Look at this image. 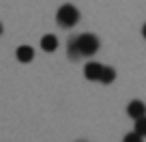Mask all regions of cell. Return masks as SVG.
<instances>
[{
    "instance_id": "obj_8",
    "label": "cell",
    "mask_w": 146,
    "mask_h": 142,
    "mask_svg": "<svg viewBox=\"0 0 146 142\" xmlns=\"http://www.w3.org/2000/svg\"><path fill=\"white\" fill-rule=\"evenodd\" d=\"M69 58H71V60L82 58V54H80V47H78V37L69 39Z\"/></svg>"
},
{
    "instance_id": "obj_7",
    "label": "cell",
    "mask_w": 146,
    "mask_h": 142,
    "mask_svg": "<svg viewBox=\"0 0 146 142\" xmlns=\"http://www.w3.org/2000/svg\"><path fill=\"white\" fill-rule=\"evenodd\" d=\"M114 80H116V69L114 67H105V65H103V71H101L99 82L101 84H112Z\"/></svg>"
},
{
    "instance_id": "obj_3",
    "label": "cell",
    "mask_w": 146,
    "mask_h": 142,
    "mask_svg": "<svg viewBox=\"0 0 146 142\" xmlns=\"http://www.w3.org/2000/svg\"><path fill=\"white\" fill-rule=\"evenodd\" d=\"M101 71H103V65L101 63H86V67H84V78L90 80V82H99Z\"/></svg>"
},
{
    "instance_id": "obj_5",
    "label": "cell",
    "mask_w": 146,
    "mask_h": 142,
    "mask_svg": "<svg viewBox=\"0 0 146 142\" xmlns=\"http://www.w3.org/2000/svg\"><path fill=\"white\" fill-rule=\"evenodd\" d=\"M15 56H17V60L19 63H32L35 60V50H32L30 45H19L17 50H15Z\"/></svg>"
},
{
    "instance_id": "obj_10",
    "label": "cell",
    "mask_w": 146,
    "mask_h": 142,
    "mask_svg": "<svg viewBox=\"0 0 146 142\" xmlns=\"http://www.w3.org/2000/svg\"><path fill=\"white\" fill-rule=\"evenodd\" d=\"M123 142H144V136H140V133L133 129L131 133H127V136L123 138Z\"/></svg>"
},
{
    "instance_id": "obj_1",
    "label": "cell",
    "mask_w": 146,
    "mask_h": 142,
    "mask_svg": "<svg viewBox=\"0 0 146 142\" xmlns=\"http://www.w3.org/2000/svg\"><path fill=\"white\" fill-rule=\"evenodd\" d=\"M56 22H58V26H62V28H73L80 22V11L73 5H62L58 9V13H56Z\"/></svg>"
},
{
    "instance_id": "obj_6",
    "label": "cell",
    "mask_w": 146,
    "mask_h": 142,
    "mask_svg": "<svg viewBox=\"0 0 146 142\" xmlns=\"http://www.w3.org/2000/svg\"><path fill=\"white\" fill-rule=\"evenodd\" d=\"M41 50L43 52H56L58 50V37L56 35H43L41 37Z\"/></svg>"
},
{
    "instance_id": "obj_2",
    "label": "cell",
    "mask_w": 146,
    "mask_h": 142,
    "mask_svg": "<svg viewBox=\"0 0 146 142\" xmlns=\"http://www.w3.org/2000/svg\"><path fill=\"white\" fill-rule=\"evenodd\" d=\"M78 47L82 56H95L97 50H99V39L92 32H84V35H78Z\"/></svg>"
},
{
    "instance_id": "obj_12",
    "label": "cell",
    "mask_w": 146,
    "mask_h": 142,
    "mask_svg": "<svg viewBox=\"0 0 146 142\" xmlns=\"http://www.w3.org/2000/svg\"><path fill=\"white\" fill-rule=\"evenodd\" d=\"M0 35H2V24H0Z\"/></svg>"
},
{
    "instance_id": "obj_4",
    "label": "cell",
    "mask_w": 146,
    "mask_h": 142,
    "mask_svg": "<svg viewBox=\"0 0 146 142\" xmlns=\"http://www.w3.org/2000/svg\"><path fill=\"white\" fill-rule=\"evenodd\" d=\"M127 114L131 116L133 121H135V119H142V116H146V103H144V101H140V99H133L131 103L127 105Z\"/></svg>"
},
{
    "instance_id": "obj_13",
    "label": "cell",
    "mask_w": 146,
    "mask_h": 142,
    "mask_svg": "<svg viewBox=\"0 0 146 142\" xmlns=\"http://www.w3.org/2000/svg\"><path fill=\"white\" fill-rule=\"evenodd\" d=\"M80 142H84V140H80Z\"/></svg>"
},
{
    "instance_id": "obj_11",
    "label": "cell",
    "mask_w": 146,
    "mask_h": 142,
    "mask_svg": "<svg viewBox=\"0 0 146 142\" xmlns=\"http://www.w3.org/2000/svg\"><path fill=\"white\" fill-rule=\"evenodd\" d=\"M142 37L146 39V24H144V26H142Z\"/></svg>"
},
{
    "instance_id": "obj_9",
    "label": "cell",
    "mask_w": 146,
    "mask_h": 142,
    "mask_svg": "<svg viewBox=\"0 0 146 142\" xmlns=\"http://www.w3.org/2000/svg\"><path fill=\"white\" fill-rule=\"evenodd\" d=\"M135 131L140 133V136L146 138V116H142V119H135Z\"/></svg>"
}]
</instances>
